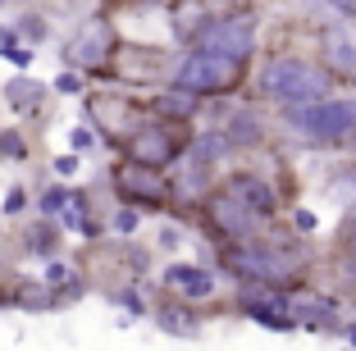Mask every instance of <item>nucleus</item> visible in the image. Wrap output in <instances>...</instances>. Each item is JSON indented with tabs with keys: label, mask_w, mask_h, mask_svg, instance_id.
<instances>
[{
	"label": "nucleus",
	"mask_w": 356,
	"mask_h": 351,
	"mask_svg": "<svg viewBox=\"0 0 356 351\" xmlns=\"http://www.w3.org/2000/svg\"><path fill=\"white\" fill-rule=\"evenodd\" d=\"M334 87H338V83L325 73V64H320V60L274 51V55H265V60L252 69V83H247V92H252L256 105L293 110V105L329 101V96H334Z\"/></svg>",
	"instance_id": "f257e3e1"
},
{
	"label": "nucleus",
	"mask_w": 356,
	"mask_h": 351,
	"mask_svg": "<svg viewBox=\"0 0 356 351\" xmlns=\"http://www.w3.org/2000/svg\"><path fill=\"white\" fill-rule=\"evenodd\" d=\"M169 83L201 96V101H229V96L247 92L252 64H238L229 55H210V51H183V60L174 64V78Z\"/></svg>",
	"instance_id": "f03ea898"
},
{
	"label": "nucleus",
	"mask_w": 356,
	"mask_h": 351,
	"mask_svg": "<svg viewBox=\"0 0 356 351\" xmlns=\"http://www.w3.org/2000/svg\"><path fill=\"white\" fill-rule=\"evenodd\" d=\"M192 137H197V124H165V119H151L147 114V119L128 133L119 160H128V165H137V169H151V174H169L174 165H183Z\"/></svg>",
	"instance_id": "7ed1b4c3"
},
{
	"label": "nucleus",
	"mask_w": 356,
	"mask_h": 351,
	"mask_svg": "<svg viewBox=\"0 0 356 351\" xmlns=\"http://www.w3.org/2000/svg\"><path fill=\"white\" fill-rule=\"evenodd\" d=\"M279 124L311 146H347L356 137V96H329L315 105L279 110Z\"/></svg>",
	"instance_id": "20e7f679"
},
{
	"label": "nucleus",
	"mask_w": 356,
	"mask_h": 351,
	"mask_svg": "<svg viewBox=\"0 0 356 351\" xmlns=\"http://www.w3.org/2000/svg\"><path fill=\"white\" fill-rule=\"evenodd\" d=\"M174 55L160 51V46H133V42H119L115 55H110V64H105L101 73H96V83H115L124 87V92H133V87H160L174 78Z\"/></svg>",
	"instance_id": "39448f33"
},
{
	"label": "nucleus",
	"mask_w": 356,
	"mask_h": 351,
	"mask_svg": "<svg viewBox=\"0 0 356 351\" xmlns=\"http://www.w3.org/2000/svg\"><path fill=\"white\" fill-rule=\"evenodd\" d=\"M105 183H110L119 206H133L142 215H174V183L165 174H151V169H137L128 160H115L105 169Z\"/></svg>",
	"instance_id": "423d86ee"
},
{
	"label": "nucleus",
	"mask_w": 356,
	"mask_h": 351,
	"mask_svg": "<svg viewBox=\"0 0 356 351\" xmlns=\"http://www.w3.org/2000/svg\"><path fill=\"white\" fill-rule=\"evenodd\" d=\"M188 51H210V55H229L238 64H252L256 60V10L201 14V28Z\"/></svg>",
	"instance_id": "0eeeda50"
},
{
	"label": "nucleus",
	"mask_w": 356,
	"mask_h": 351,
	"mask_svg": "<svg viewBox=\"0 0 356 351\" xmlns=\"http://www.w3.org/2000/svg\"><path fill=\"white\" fill-rule=\"evenodd\" d=\"M115 46H119V32H115V19L110 14H87L83 23H78L69 37H64V46H60V60H64V69H78L83 78H96V73L110 64V55H115Z\"/></svg>",
	"instance_id": "6e6552de"
},
{
	"label": "nucleus",
	"mask_w": 356,
	"mask_h": 351,
	"mask_svg": "<svg viewBox=\"0 0 356 351\" xmlns=\"http://www.w3.org/2000/svg\"><path fill=\"white\" fill-rule=\"evenodd\" d=\"M220 187L229 192V197H238L242 206L252 210V215L261 219L265 228H274V224H279L283 206H288L279 187H274V183H270L265 174H256V169H229V174L220 178Z\"/></svg>",
	"instance_id": "1a4fd4ad"
},
{
	"label": "nucleus",
	"mask_w": 356,
	"mask_h": 351,
	"mask_svg": "<svg viewBox=\"0 0 356 351\" xmlns=\"http://www.w3.org/2000/svg\"><path fill=\"white\" fill-rule=\"evenodd\" d=\"M220 133H224V142H229L233 155H252V151H265V146H270L274 128H270V114H265L256 101H247V105H233L229 110V119L220 124Z\"/></svg>",
	"instance_id": "9d476101"
},
{
	"label": "nucleus",
	"mask_w": 356,
	"mask_h": 351,
	"mask_svg": "<svg viewBox=\"0 0 356 351\" xmlns=\"http://www.w3.org/2000/svg\"><path fill=\"white\" fill-rule=\"evenodd\" d=\"M320 64L334 83L343 87H356V28H320Z\"/></svg>",
	"instance_id": "9b49d317"
},
{
	"label": "nucleus",
	"mask_w": 356,
	"mask_h": 351,
	"mask_svg": "<svg viewBox=\"0 0 356 351\" xmlns=\"http://www.w3.org/2000/svg\"><path fill=\"white\" fill-rule=\"evenodd\" d=\"M160 288L165 292H178L183 301H210L215 292H220V274L206 265H192V260H169L165 269H160Z\"/></svg>",
	"instance_id": "f8f14e48"
},
{
	"label": "nucleus",
	"mask_w": 356,
	"mask_h": 351,
	"mask_svg": "<svg viewBox=\"0 0 356 351\" xmlns=\"http://www.w3.org/2000/svg\"><path fill=\"white\" fill-rule=\"evenodd\" d=\"M338 306H343L338 297H320V292H297V297H288V310H293L297 329H311V333H334V338H343L347 320L338 315Z\"/></svg>",
	"instance_id": "ddd939ff"
},
{
	"label": "nucleus",
	"mask_w": 356,
	"mask_h": 351,
	"mask_svg": "<svg viewBox=\"0 0 356 351\" xmlns=\"http://www.w3.org/2000/svg\"><path fill=\"white\" fill-rule=\"evenodd\" d=\"M142 105H147L151 119H165V124H197V114L206 110L201 96L183 92V87H174V83H169L165 92H156L151 101H142Z\"/></svg>",
	"instance_id": "4468645a"
},
{
	"label": "nucleus",
	"mask_w": 356,
	"mask_h": 351,
	"mask_svg": "<svg viewBox=\"0 0 356 351\" xmlns=\"http://www.w3.org/2000/svg\"><path fill=\"white\" fill-rule=\"evenodd\" d=\"M46 101H51V87H46L42 78H32V73H14L10 83L0 87V105H10L14 114H23V119L42 114Z\"/></svg>",
	"instance_id": "2eb2a0df"
},
{
	"label": "nucleus",
	"mask_w": 356,
	"mask_h": 351,
	"mask_svg": "<svg viewBox=\"0 0 356 351\" xmlns=\"http://www.w3.org/2000/svg\"><path fill=\"white\" fill-rule=\"evenodd\" d=\"M60 247H64V228L60 219H32L28 228L19 233V251L32 260H60Z\"/></svg>",
	"instance_id": "dca6fc26"
},
{
	"label": "nucleus",
	"mask_w": 356,
	"mask_h": 351,
	"mask_svg": "<svg viewBox=\"0 0 356 351\" xmlns=\"http://www.w3.org/2000/svg\"><path fill=\"white\" fill-rule=\"evenodd\" d=\"M151 320L169 333V338H197L201 324H206V310L192 306V301H169V306H151Z\"/></svg>",
	"instance_id": "f3484780"
},
{
	"label": "nucleus",
	"mask_w": 356,
	"mask_h": 351,
	"mask_svg": "<svg viewBox=\"0 0 356 351\" xmlns=\"http://www.w3.org/2000/svg\"><path fill=\"white\" fill-rule=\"evenodd\" d=\"M14 32H19V42H23V46H32V51H37V46L51 42V19H46L42 10H23L19 23H14Z\"/></svg>",
	"instance_id": "a211bd4d"
},
{
	"label": "nucleus",
	"mask_w": 356,
	"mask_h": 351,
	"mask_svg": "<svg viewBox=\"0 0 356 351\" xmlns=\"http://www.w3.org/2000/svg\"><path fill=\"white\" fill-rule=\"evenodd\" d=\"M32 155L28 128H0V165H23Z\"/></svg>",
	"instance_id": "6ab92c4d"
},
{
	"label": "nucleus",
	"mask_w": 356,
	"mask_h": 351,
	"mask_svg": "<svg viewBox=\"0 0 356 351\" xmlns=\"http://www.w3.org/2000/svg\"><path fill=\"white\" fill-rule=\"evenodd\" d=\"M110 301H115V306H124L133 320L151 315V301H147V292H142V283H119V288H110Z\"/></svg>",
	"instance_id": "aec40b11"
},
{
	"label": "nucleus",
	"mask_w": 356,
	"mask_h": 351,
	"mask_svg": "<svg viewBox=\"0 0 356 351\" xmlns=\"http://www.w3.org/2000/svg\"><path fill=\"white\" fill-rule=\"evenodd\" d=\"M69 210V183H51L37 192V215L42 219H60Z\"/></svg>",
	"instance_id": "412c9836"
},
{
	"label": "nucleus",
	"mask_w": 356,
	"mask_h": 351,
	"mask_svg": "<svg viewBox=\"0 0 356 351\" xmlns=\"http://www.w3.org/2000/svg\"><path fill=\"white\" fill-rule=\"evenodd\" d=\"M110 224V233H119V238H133L137 228H142V210H133V206H119L115 215L105 219Z\"/></svg>",
	"instance_id": "4be33fe9"
},
{
	"label": "nucleus",
	"mask_w": 356,
	"mask_h": 351,
	"mask_svg": "<svg viewBox=\"0 0 356 351\" xmlns=\"http://www.w3.org/2000/svg\"><path fill=\"white\" fill-rule=\"evenodd\" d=\"M51 92H55V96H83V92H87V78H83L78 69H60V78L51 83Z\"/></svg>",
	"instance_id": "5701e85b"
},
{
	"label": "nucleus",
	"mask_w": 356,
	"mask_h": 351,
	"mask_svg": "<svg viewBox=\"0 0 356 351\" xmlns=\"http://www.w3.org/2000/svg\"><path fill=\"white\" fill-rule=\"evenodd\" d=\"M28 206H32V192L23 183H14L10 192H5V206H0V210H5L10 219H19V215H28Z\"/></svg>",
	"instance_id": "b1692460"
},
{
	"label": "nucleus",
	"mask_w": 356,
	"mask_h": 351,
	"mask_svg": "<svg viewBox=\"0 0 356 351\" xmlns=\"http://www.w3.org/2000/svg\"><path fill=\"white\" fill-rule=\"evenodd\" d=\"M83 269H74V265H64V260H46V274H42V283L46 288H60V283H69V279H78Z\"/></svg>",
	"instance_id": "393cba45"
},
{
	"label": "nucleus",
	"mask_w": 356,
	"mask_h": 351,
	"mask_svg": "<svg viewBox=\"0 0 356 351\" xmlns=\"http://www.w3.org/2000/svg\"><path fill=\"white\" fill-rule=\"evenodd\" d=\"M288 228H293L297 238H311L315 228H320V219H315V215H311V210H302V206H293V210H288Z\"/></svg>",
	"instance_id": "a878e982"
},
{
	"label": "nucleus",
	"mask_w": 356,
	"mask_h": 351,
	"mask_svg": "<svg viewBox=\"0 0 356 351\" xmlns=\"http://www.w3.org/2000/svg\"><path fill=\"white\" fill-rule=\"evenodd\" d=\"M0 55H5V60H10L19 73H32V60H37V55H32V46H23V42H14V46H0Z\"/></svg>",
	"instance_id": "bb28decb"
},
{
	"label": "nucleus",
	"mask_w": 356,
	"mask_h": 351,
	"mask_svg": "<svg viewBox=\"0 0 356 351\" xmlns=\"http://www.w3.org/2000/svg\"><path fill=\"white\" fill-rule=\"evenodd\" d=\"M51 169L60 178H74L78 169H83V155H78V151H64V155H55V160H51Z\"/></svg>",
	"instance_id": "cd10ccee"
},
{
	"label": "nucleus",
	"mask_w": 356,
	"mask_h": 351,
	"mask_svg": "<svg viewBox=\"0 0 356 351\" xmlns=\"http://www.w3.org/2000/svg\"><path fill=\"white\" fill-rule=\"evenodd\" d=\"M92 146H96V133H92V128H74V133H69V151L83 155V151H92Z\"/></svg>",
	"instance_id": "c85d7f7f"
},
{
	"label": "nucleus",
	"mask_w": 356,
	"mask_h": 351,
	"mask_svg": "<svg viewBox=\"0 0 356 351\" xmlns=\"http://www.w3.org/2000/svg\"><path fill=\"white\" fill-rule=\"evenodd\" d=\"M156 242H160V251H174L178 242H183V224H178V228H174V224H165V228H160V238H156Z\"/></svg>",
	"instance_id": "c756f323"
},
{
	"label": "nucleus",
	"mask_w": 356,
	"mask_h": 351,
	"mask_svg": "<svg viewBox=\"0 0 356 351\" xmlns=\"http://www.w3.org/2000/svg\"><path fill=\"white\" fill-rule=\"evenodd\" d=\"M19 42V32H14V23H0V46H14Z\"/></svg>",
	"instance_id": "7c9ffc66"
},
{
	"label": "nucleus",
	"mask_w": 356,
	"mask_h": 351,
	"mask_svg": "<svg viewBox=\"0 0 356 351\" xmlns=\"http://www.w3.org/2000/svg\"><path fill=\"white\" fill-rule=\"evenodd\" d=\"M325 5H334L338 14H352V19H356V0H325Z\"/></svg>",
	"instance_id": "2f4dec72"
},
{
	"label": "nucleus",
	"mask_w": 356,
	"mask_h": 351,
	"mask_svg": "<svg viewBox=\"0 0 356 351\" xmlns=\"http://www.w3.org/2000/svg\"><path fill=\"white\" fill-rule=\"evenodd\" d=\"M343 338H347V347L356 351V320H347V329H343Z\"/></svg>",
	"instance_id": "473e14b6"
},
{
	"label": "nucleus",
	"mask_w": 356,
	"mask_h": 351,
	"mask_svg": "<svg viewBox=\"0 0 356 351\" xmlns=\"http://www.w3.org/2000/svg\"><path fill=\"white\" fill-rule=\"evenodd\" d=\"M347 151H352V155H356V137H352V142H347Z\"/></svg>",
	"instance_id": "72a5a7b5"
},
{
	"label": "nucleus",
	"mask_w": 356,
	"mask_h": 351,
	"mask_svg": "<svg viewBox=\"0 0 356 351\" xmlns=\"http://www.w3.org/2000/svg\"><path fill=\"white\" fill-rule=\"evenodd\" d=\"M5 5H10V0H0V10H5Z\"/></svg>",
	"instance_id": "f704fd0d"
}]
</instances>
